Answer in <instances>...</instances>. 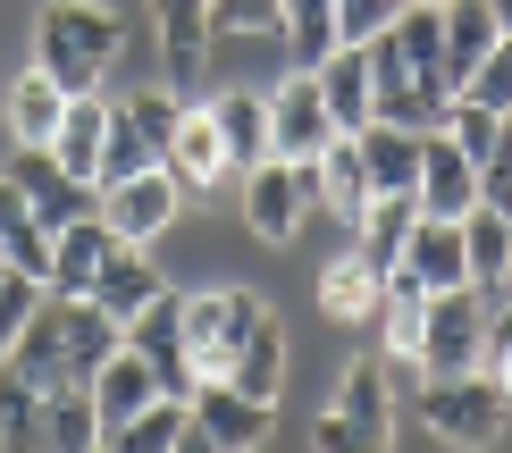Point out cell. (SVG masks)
Returning <instances> with one entry per match:
<instances>
[{
    "instance_id": "cell-1",
    "label": "cell",
    "mask_w": 512,
    "mask_h": 453,
    "mask_svg": "<svg viewBox=\"0 0 512 453\" xmlns=\"http://www.w3.org/2000/svg\"><path fill=\"white\" fill-rule=\"evenodd\" d=\"M118 344H126V328L101 311L93 294H51L34 311V328L17 336L9 370L26 378V386H42V395H59V386H93L101 361H110Z\"/></svg>"
},
{
    "instance_id": "cell-2",
    "label": "cell",
    "mask_w": 512,
    "mask_h": 453,
    "mask_svg": "<svg viewBox=\"0 0 512 453\" xmlns=\"http://www.w3.org/2000/svg\"><path fill=\"white\" fill-rule=\"evenodd\" d=\"M126 26L110 0H42V26H34V68L59 84V93H101V76L118 68Z\"/></svg>"
},
{
    "instance_id": "cell-3",
    "label": "cell",
    "mask_w": 512,
    "mask_h": 453,
    "mask_svg": "<svg viewBox=\"0 0 512 453\" xmlns=\"http://www.w3.org/2000/svg\"><path fill=\"white\" fill-rule=\"evenodd\" d=\"M420 420H429V437H445L454 453H496L504 428H512V395L487 370H462V378H420L412 386Z\"/></svg>"
},
{
    "instance_id": "cell-4",
    "label": "cell",
    "mask_w": 512,
    "mask_h": 453,
    "mask_svg": "<svg viewBox=\"0 0 512 453\" xmlns=\"http://www.w3.org/2000/svg\"><path fill=\"white\" fill-rule=\"evenodd\" d=\"M319 210V168L303 160H261L244 177V219H252V235H261V244H294V235H303V219Z\"/></svg>"
},
{
    "instance_id": "cell-5",
    "label": "cell",
    "mask_w": 512,
    "mask_h": 453,
    "mask_svg": "<svg viewBox=\"0 0 512 453\" xmlns=\"http://www.w3.org/2000/svg\"><path fill=\"white\" fill-rule=\"evenodd\" d=\"M252 311H261V294L227 286V294H185V361H194V378H227L236 370V344L252 328Z\"/></svg>"
},
{
    "instance_id": "cell-6",
    "label": "cell",
    "mask_w": 512,
    "mask_h": 453,
    "mask_svg": "<svg viewBox=\"0 0 512 453\" xmlns=\"http://www.w3.org/2000/svg\"><path fill=\"white\" fill-rule=\"evenodd\" d=\"M487 353V294H429V336H420V378H462Z\"/></svg>"
},
{
    "instance_id": "cell-7",
    "label": "cell",
    "mask_w": 512,
    "mask_h": 453,
    "mask_svg": "<svg viewBox=\"0 0 512 453\" xmlns=\"http://www.w3.org/2000/svg\"><path fill=\"white\" fill-rule=\"evenodd\" d=\"M269 135H277V160H319V151H328L336 135H345V126L328 118V93H319V76L311 68H294L286 76V93H269Z\"/></svg>"
},
{
    "instance_id": "cell-8",
    "label": "cell",
    "mask_w": 512,
    "mask_h": 453,
    "mask_svg": "<svg viewBox=\"0 0 512 453\" xmlns=\"http://www.w3.org/2000/svg\"><path fill=\"white\" fill-rule=\"evenodd\" d=\"M9 177H17V193L34 202V219L51 227V235H59V227H76V219H93V210H101V193H93V185H76V177H68V168H59L51 151H42V143H17Z\"/></svg>"
},
{
    "instance_id": "cell-9",
    "label": "cell",
    "mask_w": 512,
    "mask_h": 453,
    "mask_svg": "<svg viewBox=\"0 0 512 453\" xmlns=\"http://www.w3.org/2000/svg\"><path fill=\"white\" fill-rule=\"evenodd\" d=\"M126 344H135V353L160 370V386H168L177 403H194V386H202V378H194V361H185V294L143 302V311L126 319Z\"/></svg>"
},
{
    "instance_id": "cell-10",
    "label": "cell",
    "mask_w": 512,
    "mask_h": 453,
    "mask_svg": "<svg viewBox=\"0 0 512 453\" xmlns=\"http://www.w3.org/2000/svg\"><path fill=\"white\" fill-rule=\"evenodd\" d=\"M177 210H185V185L168 177V168H143V177H126V185H101V219H110L118 244H152Z\"/></svg>"
},
{
    "instance_id": "cell-11",
    "label": "cell",
    "mask_w": 512,
    "mask_h": 453,
    "mask_svg": "<svg viewBox=\"0 0 512 453\" xmlns=\"http://www.w3.org/2000/svg\"><path fill=\"white\" fill-rule=\"evenodd\" d=\"M479 210V160L454 135L420 143V219H471Z\"/></svg>"
},
{
    "instance_id": "cell-12",
    "label": "cell",
    "mask_w": 512,
    "mask_h": 453,
    "mask_svg": "<svg viewBox=\"0 0 512 453\" xmlns=\"http://www.w3.org/2000/svg\"><path fill=\"white\" fill-rule=\"evenodd\" d=\"M152 26H160V76L194 93L210 68V0H152Z\"/></svg>"
},
{
    "instance_id": "cell-13",
    "label": "cell",
    "mask_w": 512,
    "mask_h": 453,
    "mask_svg": "<svg viewBox=\"0 0 512 453\" xmlns=\"http://www.w3.org/2000/svg\"><path fill=\"white\" fill-rule=\"evenodd\" d=\"M395 277H412L420 294H462L471 286V252H462V219H420L412 244H403Z\"/></svg>"
},
{
    "instance_id": "cell-14",
    "label": "cell",
    "mask_w": 512,
    "mask_h": 453,
    "mask_svg": "<svg viewBox=\"0 0 512 453\" xmlns=\"http://www.w3.org/2000/svg\"><path fill=\"white\" fill-rule=\"evenodd\" d=\"M194 428H210L227 453H261L269 428H277V403H252L244 386L210 378V386H194Z\"/></svg>"
},
{
    "instance_id": "cell-15",
    "label": "cell",
    "mask_w": 512,
    "mask_h": 453,
    "mask_svg": "<svg viewBox=\"0 0 512 453\" xmlns=\"http://www.w3.org/2000/svg\"><path fill=\"white\" fill-rule=\"evenodd\" d=\"M110 118H118V101L76 93V101H68V118H59V135H51V160L68 168L76 185H93V193H101V151H110Z\"/></svg>"
},
{
    "instance_id": "cell-16",
    "label": "cell",
    "mask_w": 512,
    "mask_h": 453,
    "mask_svg": "<svg viewBox=\"0 0 512 453\" xmlns=\"http://www.w3.org/2000/svg\"><path fill=\"white\" fill-rule=\"evenodd\" d=\"M319 311L336 319V328H378V311H387V269H370L361 252L319 269Z\"/></svg>"
},
{
    "instance_id": "cell-17",
    "label": "cell",
    "mask_w": 512,
    "mask_h": 453,
    "mask_svg": "<svg viewBox=\"0 0 512 453\" xmlns=\"http://www.w3.org/2000/svg\"><path fill=\"white\" fill-rule=\"evenodd\" d=\"M110 252H118V235L110 219H76V227H59L51 235V294H93L101 286V269H110Z\"/></svg>"
},
{
    "instance_id": "cell-18",
    "label": "cell",
    "mask_w": 512,
    "mask_h": 453,
    "mask_svg": "<svg viewBox=\"0 0 512 453\" xmlns=\"http://www.w3.org/2000/svg\"><path fill=\"white\" fill-rule=\"evenodd\" d=\"M168 177H177L185 193H210V185H227L236 177V160H227V135H219V118L210 110H185V126H177V143H168Z\"/></svg>"
},
{
    "instance_id": "cell-19",
    "label": "cell",
    "mask_w": 512,
    "mask_h": 453,
    "mask_svg": "<svg viewBox=\"0 0 512 453\" xmlns=\"http://www.w3.org/2000/svg\"><path fill=\"white\" fill-rule=\"evenodd\" d=\"M160 395H168V386H160V370H152V361L135 353V344H118V353L101 361V378H93V403H101V428H126V420H135V412H152Z\"/></svg>"
},
{
    "instance_id": "cell-20",
    "label": "cell",
    "mask_w": 512,
    "mask_h": 453,
    "mask_svg": "<svg viewBox=\"0 0 512 453\" xmlns=\"http://www.w3.org/2000/svg\"><path fill=\"white\" fill-rule=\"evenodd\" d=\"M311 168H319V210H328V219H345V227L370 219L378 185H370V168H361V143H353V135H336Z\"/></svg>"
},
{
    "instance_id": "cell-21",
    "label": "cell",
    "mask_w": 512,
    "mask_h": 453,
    "mask_svg": "<svg viewBox=\"0 0 512 453\" xmlns=\"http://www.w3.org/2000/svg\"><path fill=\"white\" fill-rule=\"evenodd\" d=\"M227 386H244L252 403H277V386H286V328H277L269 302L252 311V328H244V344H236V370H227Z\"/></svg>"
},
{
    "instance_id": "cell-22",
    "label": "cell",
    "mask_w": 512,
    "mask_h": 453,
    "mask_svg": "<svg viewBox=\"0 0 512 453\" xmlns=\"http://www.w3.org/2000/svg\"><path fill=\"white\" fill-rule=\"evenodd\" d=\"M311 76H319V93H328V118L345 126V135H361V126L378 118V76H370V51H353V42H345V51H336L328 68H311Z\"/></svg>"
},
{
    "instance_id": "cell-23",
    "label": "cell",
    "mask_w": 512,
    "mask_h": 453,
    "mask_svg": "<svg viewBox=\"0 0 512 453\" xmlns=\"http://www.w3.org/2000/svg\"><path fill=\"white\" fill-rule=\"evenodd\" d=\"M504 42V26H496V9H487V0H445V84H471L479 76V59L496 51Z\"/></svg>"
},
{
    "instance_id": "cell-24",
    "label": "cell",
    "mask_w": 512,
    "mask_h": 453,
    "mask_svg": "<svg viewBox=\"0 0 512 453\" xmlns=\"http://www.w3.org/2000/svg\"><path fill=\"white\" fill-rule=\"evenodd\" d=\"M210 118H219V135H227V160H236V177H252L261 160H277L269 101H261V93H219V101H210Z\"/></svg>"
},
{
    "instance_id": "cell-25",
    "label": "cell",
    "mask_w": 512,
    "mask_h": 453,
    "mask_svg": "<svg viewBox=\"0 0 512 453\" xmlns=\"http://www.w3.org/2000/svg\"><path fill=\"white\" fill-rule=\"evenodd\" d=\"M353 143H361V168H370L378 193H420V143H429V135H403V126L370 118Z\"/></svg>"
},
{
    "instance_id": "cell-26",
    "label": "cell",
    "mask_w": 512,
    "mask_h": 453,
    "mask_svg": "<svg viewBox=\"0 0 512 453\" xmlns=\"http://www.w3.org/2000/svg\"><path fill=\"white\" fill-rule=\"evenodd\" d=\"M0 252H9V269H26V277L51 286V227L34 219V202L17 193L9 168H0Z\"/></svg>"
},
{
    "instance_id": "cell-27",
    "label": "cell",
    "mask_w": 512,
    "mask_h": 453,
    "mask_svg": "<svg viewBox=\"0 0 512 453\" xmlns=\"http://www.w3.org/2000/svg\"><path fill=\"white\" fill-rule=\"evenodd\" d=\"M0 453H51V395L0 361Z\"/></svg>"
},
{
    "instance_id": "cell-28",
    "label": "cell",
    "mask_w": 512,
    "mask_h": 453,
    "mask_svg": "<svg viewBox=\"0 0 512 453\" xmlns=\"http://www.w3.org/2000/svg\"><path fill=\"white\" fill-rule=\"evenodd\" d=\"M160 294H168V286H160V269H152V252H143V244H118L110 269H101V286H93V302L118 319V328L143 311V302H160Z\"/></svg>"
},
{
    "instance_id": "cell-29",
    "label": "cell",
    "mask_w": 512,
    "mask_h": 453,
    "mask_svg": "<svg viewBox=\"0 0 512 453\" xmlns=\"http://www.w3.org/2000/svg\"><path fill=\"white\" fill-rule=\"evenodd\" d=\"M412 227H420V193H378V202H370V219H361L353 235H361V261H370V269H395L403 261V244H412Z\"/></svg>"
},
{
    "instance_id": "cell-30",
    "label": "cell",
    "mask_w": 512,
    "mask_h": 453,
    "mask_svg": "<svg viewBox=\"0 0 512 453\" xmlns=\"http://www.w3.org/2000/svg\"><path fill=\"white\" fill-rule=\"evenodd\" d=\"M68 101H76V93H59V84L42 76V68H26V76L9 84V135H17V143H42V151H51L59 118H68Z\"/></svg>"
},
{
    "instance_id": "cell-31",
    "label": "cell",
    "mask_w": 512,
    "mask_h": 453,
    "mask_svg": "<svg viewBox=\"0 0 512 453\" xmlns=\"http://www.w3.org/2000/svg\"><path fill=\"white\" fill-rule=\"evenodd\" d=\"M462 252H471V286L479 294H504V277H512V219L479 202L471 219H462Z\"/></svg>"
},
{
    "instance_id": "cell-32",
    "label": "cell",
    "mask_w": 512,
    "mask_h": 453,
    "mask_svg": "<svg viewBox=\"0 0 512 453\" xmlns=\"http://www.w3.org/2000/svg\"><path fill=\"white\" fill-rule=\"evenodd\" d=\"M185 428H194V403L160 395L152 412H135L126 428H110V437H101V445H110V453H177V437H185Z\"/></svg>"
},
{
    "instance_id": "cell-33",
    "label": "cell",
    "mask_w": 512,
    "mask_h": 453,
    "mask_svg": "<svg viewBox=\"0 0 512 453\" xmlns=\"http://www.w3.org/2000/svg\"><path fill=\"white\" fill-rule=\"evenodd\" d=\"M378 328H387V353L420 370V336H429V294H420L412 277H395V269H387V311H378Z\"/></svg>"
},
{
    "instance_id": "cell-34",
    "label": "cell",
    "mask_w": 512,
    "mask_h": 453,
    "mask_svg": "<svg viewBox=\"0 0 512 453\" xmlns=\"http://www.w3.org/2000/svg\"><path fill=\"white\" fill-rule=\"evenodd\" d=\"M286 42H294V68H328V59L345 51L336 0H286Z\"/></svg>"
},
{
    "instance_id": "cell-35",
    "label": "cell",
    "mask_w": 512,
    "mask_h": 453,
    "mask_svg": "<svg viewBox=\"0 0 512 453\" xmlns=\"http://www.w3.org/2000/svg\"><path fill=\"white\" fill-rule=\"evenodd\" d=\"M101 403H93V386H59L51 395V453H101Z\"/></svg>"
},
{
    "instance_id": "cell-36",
    "label": "cell",
    "mask_w": 512,
    "mask_h": 453,
    "mask_svg": "<svg viewBox=\"0 0 512 453\" xmlns=\"http://www.w3.org/2000/svg\"><path fill=\"white\" fill-rule=\"evenodd\" d=\"M328 412H345V420H361V428H395L387 370H378V361H353V370L336 378V403H328Z\"/></svg>"
},
{
    "instance_id": "cell-37",
    "label": "cell",
    "mask_w": 512,
    "mask_h": 453,
    "mask_svg": "<svg viewBox=\"0 0 512 453\" xmlns=\"http://www.w3.org/2000/svg\"><path fill=\"white\" fill-rule=\"evenodd\" d=\"M143 168H160V143L118 110L110 118V151H101V185H126V177H143Z\"/></svg>"
},
{
    "instance_id": "cell-38",
    "label": "cell",
    "mask_w": 512,
    "mask_h": 453,
    "mask_svg": "<svg viewBox=\"0 0 512 453\" xmlns=\"http://www.w3.org/2000/svg\"><path fill=\"white\" fill-rule=\"evenodd\" d=\"M244 34H286V0H210V42Z\"/></svg>"
},
{
    "instance_id": "cell-39",
    "label": "cell",
    "mask_w": 512,
    "mask_h": 453,
    "mask_svg": "<svg viewBox=\"0 0 512 453\" xmlns=\"http://www.w3.org/2000/svg\"><path fill=\"white\" fill-rule=\"evenodd\" d=\"M42 302H51V286H42V277H26V269H9L0 277V361L17 353V336L34 328V311Z\"/></svg>"
},
{
    "instance_id": "cell-40",
    "label": "cell",
    "mask_w": 512,
    "mask_h": 453,
    "mask_svg": "<svg viewBox=\"0 0 512 453\" xmlns=\"http://www.w3.org/2000/svg\"><path fill=\"white\" fill-rule=\"evenodd\" d=\"M445 135H454V143H462V151H471V160L487 168V160H496V143H504V118L454 93V110H445Z\"/></svg>"
},
{
    "instance_id": "cell-41",
    "label": "cell",
    "mask_w": 512,
    "mask_h": 453,
    "mask_svg": "<svg viewBox=\"0 0 512 453\" xmlns=\"http://www.w3.org/2000/svg\"><path fill=\"white\" fill-rule=\"evenodd\" d=\"M403 9H412V0H336V34H345L353 51H370V42L387 34Z\"/></svg>"
},
{
    "instance_id": "cell-42",
    "label": "cell",
    "mask_w": 512,
    "mask_h": 453,
    "mask_svg": "<svg viewBox=\"0 0 512 453\" xmlns=\"http://www.w3.org/2000/svg\"><path fill=\"white\" fill-rule=\"evenodd\" d=\"M311 453H395V437H387V428H361V420H345V412H319Z\"/></svg>"
},
{
    "instance_id": "cell-43",
    "label": "cell",
    "mask_w": 512,
    "mask_h": 453,
    "mask_svg": "<svg viewBox=\"0 0 512 453\" xmlns=\"http://www.w3.org/2000/svg\"><path fill=\"white\" fill-rule=\"evenodd\" d=\"M462 101H479V110H496V118L512 110V34H504V42H496V51H487V59H479V76H471V84H462Z\"/></svg>"
},
{
    "instance_id": "cell-44",
    "label": "cell",
    "mask_w": 512,
    "mask_h": 453,
    "mask_svg": "<svg viewBox=\"0 0 512 453\" xmlns=\"http://www.w3.org/2000/svg\"><path fill=\"white\" fill-rule=\"evenodd\" d=\"M479 370L512 395V302H496V311H487V353H479Z\"/></svg>"
},
{
    "instance_id": "cell-45",
    "label": "cell",
    "mask_w": 512,
    "mask_h": 453,
    "mask_svg": "<svg viewBox=\"0 0 512 453\" xmlns=\"http://www.w3.org/2000/svg\"><path fill=\"white\" fill-rule=\"evenodd\" d=\"M479 202L512 219V110H504V143H496V160L479 168Z\"/></svg>"
},
{
    "instance_id": "cell-46",
    "label": "cell",
    "mask_w": 512,
    "mask_h": 453,
    "mask_svg": "<svg viewBox=\"0 0 512 453\" xmlns=\"http://www.w3.org/2000/svg\"><path fill=\"white\" fill-rule=\"evenodd\" d=\"M177 453H227V445L210 437V428H185V437H177Z\"/></svg>"
},
{
    "instance_id": "cell-47",
    "label": "cell",
    "mask_w": 512,
    "mask_h": 453,
    "mask_svg": "<svg viewBox=\"0 0 512 453\" xmlns=\"http://www.w3.org/2000/svg\"><path fill=\"white\" fill-rule=\"evenodd\" d=\"M487 9H496V26H504V34H512V0H487Z\"/></svg>"
},
{
    "instance_id": "cell-48",
    "label": "cell",
    "mask_w": 512,
    "mask_h": 453,
    "mask_svg": "<svg viewBox=\"0 0 512 453\" xmlns=\"http://www.w3.org/2000/svg\"><path fill=\"white\" fill-rule=\"evenodd\" d=\"M0 277H9V252H0Z\"/></svg>"
},
{
    "instance_id": "cell-49",
    "label": "cell",
    "mask_w": 512,
    "mask_h": 453,
    "mask_svg": "<svg viewBox=\"0 0 512 453\" xmlns=\"http://www.w3.org/2000/svg\"><path fill=\"white\" fill-rule=\"evenodd\" d=\"M504 302H512V277H504Z\"/></svg>"
},
{
    "instance_id": "cell-50",
    "label": "cell",
    "mask_w": 512,
    "mask_h": 453,
    "mask_svg": "<svg viewBox=\"0 0 512 453\" xmlns=\"http://www.w3.org/2000/svg\"><path fill=\"white\" fill-rule=\"evenodd\" d=\"M429 9H445V0H429Z\"/></svg>"
},
{
    "instance_id": "cell-51",
    "label": "cell",
    "mask_w": 512,
    "mask_h": 453,
    "mask_svg": "<svg viewBox=\"0 0 512 453\" xmlns=\"http://www.w3.org/2000/svg\"><path fill=\"white\" fill-rule=\"evenodd\" d=\"M101 453H110V445H101Z\"/></svg>"
}]
</instances>
